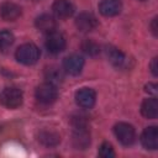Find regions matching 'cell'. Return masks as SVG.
Listing matches in <instances>:
<instances>
[{
    "label": "cell",
    "mask_w": 158,
    "mask_h": 158,
    "mask_svg": "<svg viewBox=\"0 0 158 158\" xmlns=\"http://www.w3.org/2000/svg\"><path fill=\"white\" fill-rule=\"evenodd\" d=\"M21 15V7L14 2L6 1L0 6V17L5 21H15Z\"/></svg>",
    "instance_id": "cell-11"
},
{
    "label": "cell",
    "mask_w": 158,
    "mask_h": 158,
    "mask_svg": "<svg viewBox=\"0 0 158 158\" xmlns=\"http://www.w3.org/2000/svg\"><path fill=\"white\" fill-rule=\"evenodd\" d=\"M96 94L90 88H81L75 93V101L83 109H91L95 104Z\"/></svg>",
    "instance_id": "cell-8"
},
{
    "label": "cell",
    "mask_w": 158,
    "mask_h": 158,
    "mask_svg": "<svg viewBox=\"0 0 158 158\" xmlns=\"http://www.w3.org/2000/svg\"><path fill=\"white\" fill-rule=\"evenodd\" d=\"M114 132L117 137V139L123 144V146H130L135 142L136 138V131L132 125L126 123V122H118L114 127Z\"/></svg>",
    "instance_id": "cell-5"
},
{
    "label": "cell",
    "mask_w": 158,
    "mask_h": 158,
    "mask_svg": "<svg viewBox=\"0 0 158 158\" xmlns=\"http://www.w3.org/2000/svg\"><path fill=\"white\" fill-rule=\"evenodd\" d=\"M151 70L153 73V75H158V68H157V58H153L152 63H151Z\"/></svg>",
    "instance_id": "cell-22"
},
{
    "label": "cell",
    "mask_w": 158,
    "mask_h": 158,
    "mask_svg": "<svg viewBox=\"0 0 158 158\" xmlns=\"http://www.w3.org/2000/svg\"><path fill=\"white\" fill-rule=\"evenodd\" d=\"M141 143L146 149L154 151L158 148V130L156 126H149L141 135Z\"/></svg>",
    "instance_id": "cell-9"
},
{
    "label": "cell",
    "mask_w": 158,
    "mask_h": 158,
    "mask_svg": "<svg viewBox=\"0 0 158 158\" xmlns=\"http://www.w3.org/2000/svg\"><path fill=\"white\" fill-rule=\"evenodd\" d=\"M146 91L152 93V94H156L157 93V85L156 84H152V83H148L146 85Z\"/></svg>",
    "instance_id": "cell-23"
},
{
    "label": "cell",
    "mask_w": 158,
    "mask_h": 158,
    "mask_svg": "<svg viewBox=\"0 0 158 158\" xmlns=\"http://www.w3.org/2000/svg\"><path fill=\"white\" fill-rule=\"evenodd\" d=\"M35 94H36V99L40 102L46 104V105L54 102L58 98V90H57L56 85H53L48 81L38 85Z\"/></svg>",
    "instance_id": "cell-4"
},
{
    "label": "cell",
    "mask_w": 158,
    "mask_h": 158,
    "mask_svg": "<svg viewBox=\"0 0 158 158\" xmlns=\"http://www.w3.org/2000/svg\"><path fill=\"white\" fill-rule=\"evenodd\" d=\"M14 41H15V37L12 32H10L9 30L0 31V51L5 52L6 49H9L12 46Z\"/></svg>",
    "instance_id": "cell-19"
},
{
    "label": "cell",
    "mask_w": 158,
    "mask_h": 158,
    "mask_svg": "<svg viewBox=\"0 0 158 158\" xmlns=\"http://www.w3.org/2000/svg\"><path fill=\"white\" fill-rule=\"evenodd\" d=\"M99 156L101 158H112V157H115V152H114L112 146L107 142H104L99 148Z\"/></svg>",
    "instance_id": "cell-21"
},
{
    "label": "cell",
    "mask_w": 158,
    "mask_h": 158,
    "mask_svg": "<svg viewBox=\"0 0 158 158\" xmlns=\"http://www.w3.org/2000/svg\"><path fill=\"white\" fill-rule=\"evenodd\" d=\"M141 114L146 118H156L158 116V101L156 98H148L143 100L141 105Z\"/></svg>",
    "instance_id": "cell-15"
},
{
    "label": "cell",
    "mask_w": 158,
    "mask_h": 158,
    "mask_svg": "<svg viewBox=\"0 0 158 158\" xmlns=\"http://www.w3.org/2000/svg\"><path fill=\"white\" fill-rule=\"evenodd\" d=\"M73 143L77 148L84 149L90 143V133L86 123L81 117L73 120Z\"/></svg>",
    "instance_id": "cell-1"
},
{
    "label": "cell",
    "mask_w": 158,
    "mask_h": 158,
    "mask_svg": "<svg viewBox=\"0 0 158 158\" xmlns=\"http://www.w3.org/2000/svg\"><path fill=\"white\" fill-rule=\"evenodd\" d=\"M156 22H157V19H154V20H153V22H152V31H153V33H154V35H157V27H156Z\"/></svg>",
    "instance_id": "cell-24"
},
{
    "label": "cell",
    "mask_w": 158,
    "mask_h": 158,
    "mask_svg": "<svg viewBox=\"0 0 158 158\" xmlns=\"http://www.w3.org/2000/svg\"><path fill=\"white\" fill-rule=\"evenodd\" d=\"M40 49L36 44L33 43H25L22 46H20L17 49H16V59L22 63V64H26V65H32L35 64L38 59H40Z\"/></svg>",
    "instance_id": "cell-2"
},
{
    "label": "cell",
    "mask_w": 158,
    "mask_h": 158,
    "mask_svg": "<svg viewBox=\"0 0 158 158\" xmlns=\"http://www.w3.org/2000/svg\"><path fill=\"white\" fill-rule=\"evenodd\" d=\"M122 4L120 0H101L99 4V11L104 16H116L121 12Z\"/></svg>",
    "instance_id": "cell-13"
},
{
    "label": "cell",
    "mask_w": 158,
    "mask_h": 158,
    "mask_svg": "<svg viewBox=\"0 0 158 158\" xmlns=\"http://www.w3.org/2000/svg\"><path fill=\"white\" fill-rule=\"evenodd\" d=\"M38 141L47 147H52L60 142V137L53 131H42L38 135Z\"/></svg>",
    "instance_id": "cell-17"
},
{
    "label": "cell",
    "mask_w": 158,
    "mask_h": 158,
    "mask_svg": "<svg viewBox=\"0 0 158 158\" xmlns=\"http://www.w3.org/2000/svg\"><path fill=\"white\" fill-rule=\"evenodd\" d=\"M36 27L41 32L48 35V33L56 31L57 22H56V20H54L53 16L47 15V14H43V15H41V16H38L36 19Z\"/></svg>",
    "instance_id": "cell-14"
},
{
    "label": "cell",
    "mask_w": 158,
    "mask_h": 158,
    "mask_svg": "<svg viewBox=\"0 0 158 158\" xmlns=\"http://www.w3.org/2000/svg\"><path fill=\"white\" fill-rule=\"evenodd\" d=\"M44 77L48 80V83H51L53 85L63 81L62 70H59L57 67H49V68H47L46 72H44Z\"/></svg>",
    "instance_id": "cell-18"
},
{
    "label": "cell",
    "mask_w": 158,
    "mask_h": 158,
    "mask_svg": "<svg viewBox=\"0 0 158 158\" xmlns=\"http://www.w3.org/2000/svg\"><path fill=\"white\" fill-rule=\"evenodd\" d=\"M83 67H84V59L79 54H70V56L65 57L63 60V69L65 73H68L70 75L80 74Z\"/></svg>",
    "instance_id": "cell-7"
},
{
    "label": "cell",
    "mask_w": 158,
    "mask_h": 158,
    "mask_svg": "<svg viewBox=\"0 0 158 158\" xmlns=\"http://www.w3.org/2000/svg\"><path fill=\"white\" fill-rule=\"evenodd\" d=\"M75 26L80 32H90L96 28L98 20L90 12H81L75 20Z\"/></svg>",
    "instance_id": "cell-10"
},
{
    "label": "cell",
    "mask_w": 158,
    "mask_h": 158,
    "mask_svg": "<svg viewBox=\"0 0 158 158\" xmlns=\"http://www.w3.org/2000/svg\"><path fill=\"white\" fill-rule=\"evenodd\" d=\"M52 10L54 15L59 19H68L74 12V6L68 0H56L52 5Z\"/></svg>",
    "instance_id": "cell-12"
},
{
    "label": "cell",
    "mask_w": 158,
    "mask_h": 158,
    "mask_svg": "<svg viewBox=\"0 0 158 158\" xmlns=\"http://www.w3.org/2000/svg\"><path fill=\"white\" fill-rule=\"evenodd\" d=\"M81 49L88 56H96L100 52V46L96 42H94L93 40H85L81 43Z\"/></svg>",
    "instance_id": "cell-20"
},
{
    "label": "cell",
    "mask_w": 158,
    "mask_h": 158,
    "mask_svg": "<svg viewBox=\"0 0 158 158\" xmlns=\"http://www.w3.org/2000/svg\"><path fill=\"white\" fill-rule=\"evenodd\" d=\"M105 51H106V56H107V58H109V60L112 65H115L117 68H121V67L125 65L126 57L118 48L112 47V46H107Z\"/></svg>",
    "instance_id": "cell-16"
},
{
    "label": "cell",
    "mask_w": 158,
    "mask_h": 158,
    "mask_svg": "<svg viewBox=\"0 0 158 158\" xmlns=\"http://www.w3.org/2000/svg\"><path fill=\"white\" fill-rule=\"evenodd\" d=\"M23 100L22 91L15 86L5 88L0 93V104L6 109H17Z\"/></svg>",
    "instance_id": "cell-3"
},
{
    "label": "cell",
    "mask_w": 158,
    "mask_h": 158,
    "mask_svg": "<svg viewBox=\"0 0 158 158\" xmlns=\"http://www.w3.org/2000/svg\"><path fill=\"white\" fill-rule=\"evenodd\" d=\"M46 48L52 54L60 53L65 48V38H64V36L62 33L57 32V31H53V32L48 33L47 38H46Z\"/></svg>",
    "instance_id": "cell-6"
},
{
    "label": "cell",
    "mask_w": 158,
    "mask_h": 158,
    "mask_svg": "<svg viewBox=\"0 0 158 158\" xmlns=\"http://www.w3.org/2000/svg\"><path fill=\"white\" fill-rule=\"evenodd\" d=\"M141 1H144V0H141Z\"/></svg>",
    "instance_id": "cell-25"
}]
</instances>
